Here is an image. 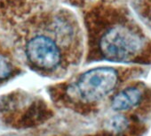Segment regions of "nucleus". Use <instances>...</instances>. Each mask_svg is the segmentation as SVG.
<instances>
[{
  "instance_id": "obj_1",
  "label": "nucleus",
  "mask_w": 151,
  "mask_h": 136,
  "mask_svg": "<svg viewBox=\"0 0 151 136\" xmlns=\"http://www.w3.org/2000/svg\"><path fill=\"white\" fill-rule=\"evenodd\" d=\"M101 58L114 62L143 60L149 45L136 27L125 21H111L100 33L96 42Z\"/></svg>"
},
{
  "instance_id": "obj_2",
  "label": "nucleus",
  "mask_w": 151,
  "mask_h": 136,
  "mask_svg": "<svg viewBox=\"0 0 151 136\" xmlns=\"http://www.w3.org/2000/svg\"><path fill=\"white\" fill-rule=\"evenodd\" d=\"M119 74L112 67H98L83 73L68 88L71 96L84 103H96L109 96L119 83Z\"/></svg>"
},
{
  "instance_id": "obj_3",
  "label": "nucleus",
  "mask_w": 151,
  "mask_h": 136,
  "mask_svg": "<svg viewBox=\"0 0 151 136\" xmlns=\"http://www.w3.org/2000/svg\"><path fill=\"white\" fill-rule=\"evenodd\" d=\"M25 52L31 64L43 71H54L63 62L60 46L45 35H37L28 40Z\"/></svg>"
},
{
  "instance_id": "obj_4",
  "label": "nucleus",
  "mask_w": 151,
  "mask_h": 136,
  "mask_svg": "<svg viewBox=\"0 0 151 136\" xmlns=\"http://www.w3.org/2000/svg\"><path fill=\"white\" fill-rule=\"evenodd\" d=\"M143 99V90L138 86H130L118 91L111 99L110 106L115 111H127L139 105Z\"/></svg>"
},
{
  "instance_id": "obj_5",
  "label": "nucleus",
  "mask_w": 151,
  "mask_h": 136,
  "mask_svg": "<svg viewBox=\"0 0 151 136\" xmlns=\"http://www.w3.org/2000/svg\"><path fill=\"white\" fill-rule=\"evenodd\" d=\"M13 66L10 61L4 56L0 55V81L8 78L12 74Z\"/></svg>"
},
{
  "instance_id": "obj_6",
  "label": "nucleus",
  "mask_w": 151,
  "mask_h": 136,
  "mask_svg": "<svg viewBox=\"0 0 151 136\" xmlns=\"http://www.w3.org/2000/svg\"><path fill=\"white\" fill-rule=\"evenodd\" d=\"M141 14L151 27V0H142Z\"/></svg>"
},
{
  "instance_id": "obj_7",
  "label": "nucleus",
  "mask_w": 151,
  "mask_h": 136,
  "mask_svg": "<svg viewBox=\"0 0 151 136\" xmlns=\"http://www.w3.org/2000/svg\"><path fill=\"white\" fill-rule=\"evenodd\" d=\"M90 136H116V135L109 133V132H101V133H96L94 135H90Z\"/></svg>"
}]
</instances>
